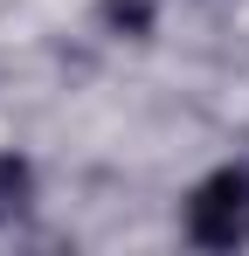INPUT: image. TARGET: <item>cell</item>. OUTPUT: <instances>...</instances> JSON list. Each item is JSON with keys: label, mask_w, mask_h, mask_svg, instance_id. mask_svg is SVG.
I'll list each match as a JSON object with an SVG mask.
<instances>
[{"label": "cell", "mask_w": 249, "mask_h": 256, "mask_svg": "<svg viewBox=\"0 0 249 256\" xmlns=\"http://www.w3.org/2000/svg\"><path fill=\"white\" fill-rule=\"evenodd\" d=\"M160 21H166V0H90V28L104 42H118V48L152 42Z\"/></svg>", "instance_id": "7a4b0ae2"}, {"label": "cell", "mask_w": 249, "mask_h": 256, "mask_svg": "<svg viewBox=\"0 0 249 256\" xmlns=\"http://www.w3.org/2000/svg\"><path fill=\"white\" fill-rule=\"evenodd\" d=\"M194 7H222V0H194Z\"/></svg>", "instance_id": "277c9868"}, {"label": "cell", "mask_w": 249, "mask_h": 256, "mask_svg": "<svg viewBox=\"0 0 249 256\" xmlns=\"http://www.w3.org/2000/svg\"><path fill=\"white\" fill-rule=\"evenodd\" d=\"M42 201V166L21 152V146H0V236L21 228Z\"/></svg>", "instance_id": "3957f363"}, {"label": "cell", "mask_w": 249, "mask_h": 256, "mask_svg": "<svg viewBox=\"0 0 249 256\" xmlns=\"http://www.w3.org/2000/svg\"><path fill=\"white\" fill-rule=\"evenodd\" d=\"M180 228L194 250H249V160H214L187 187Z\"/></svg>", "instance_id": "6da1fadb"}]
</instances>
